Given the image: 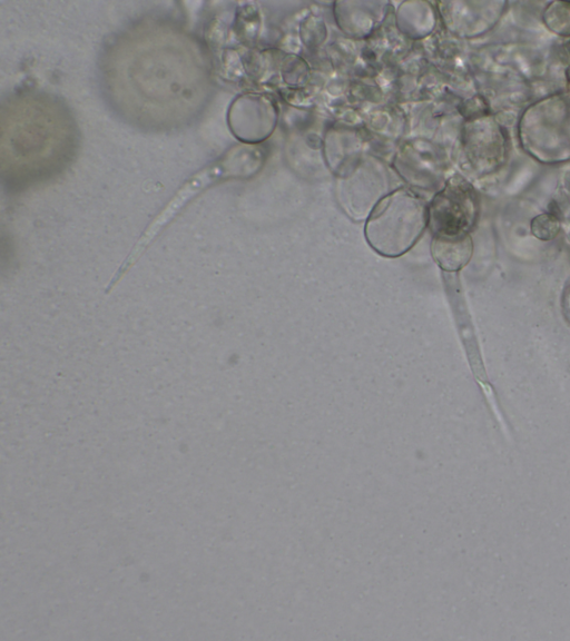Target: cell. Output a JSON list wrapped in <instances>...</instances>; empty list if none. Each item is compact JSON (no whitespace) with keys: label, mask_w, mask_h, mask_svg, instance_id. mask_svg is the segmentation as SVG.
<instances>
[{"label":"cell","mask_w":570,"mask_h":641,"mask_svg":"<svg viewBox=\"0 0 570 641\" xmlns=\"http://www.w3.org/2000/svg\"><path fill=\"white\" fill-rule=\"evenodd\" d=\"M428 226V207L405 188L386 194L372 209L364 226L367 244L384 257L406 253Z\"/></svg>","instance_id":"1"},{"label":"cell","mask_w":570,"mask_h":641,"mask_svg":"<svg viewBox=\"0 0 570 641\" xmlns=\"http://www.w3.org/2000/svg\"><path fill=\"white\" fill-rule=\"evenodd\" d=\"M475 216L476 203L471 186L452 178L428 207V226L433 236L469 234Z\"/></svg>","instance_id":"2"},{"label":"cell","mask_w":570,"mask_h":641,"mask_svg":"<svg viewBox=\"0 0 570 641\" xmlns=\"http://www.w3.org/2000/svg\"><path fill=\"white\" fill-rule=\"evenodd\" d=\"M235 115L237 117L236 135L248 144H257L266 139L274 130L277 121V109L274 102L258 95L244 96L238 100Z\"/></svg>","instance_id":"3"},{"label":"cell","mask_w":570,"mask_h":641,"mask_svg":"<svg viewBox=\"0 0 570 641\" xmlns=\"http://www.w3.org/2000/svg\"><path fill=\"white\" fill-rule=\"evenodd\" d=\"M385 2L341 1L335 3V18L338 27L352 37H366L383 20Z\"/></svg>","instance_id":"4"},{"label":"cell","mask_w":570,"mask_h":641,"mask_svg":"<svg viewBox=\"0 0 570 641\" xmlns=\"http://www.w3.org/2000/svg\"><path fill=\"white\" fill-rule=\"evenodd\" d=\"M472 239L469 234L456 236H433L431 255L444 270L461 269L472 256Z\"/></svg>","instance_id":"5"},{"label":"cell","mask_w":570,"mask_h":641,"mask_svg":"<svg viewBox=\"0 0 570 641\" xmlns=\"http://www.w3.org/2000/svg\"><path fill=\"white\" fill-rule=\"evenodd\" d=\"M435 21V12L429 2L407 1L399 7L396 23L410 38L426 37L434 29Z\"/></svg>","instance_id":"6"},{"label":"cell","mask_w":570,"mask_h":641,"mask_svg":"<svg viewBox=\"0 0 570 641\" xmlns=\"http://www.w3.org/2000/svg\"><path fill=\"white\" fill-rule=\"evenodd\" d=\"M560 228L558 219L551 214H541L532 219V234L541 240H551Z\"/></svg>","instance_id":"7"}]
</instances>
